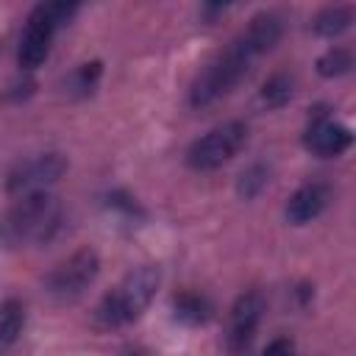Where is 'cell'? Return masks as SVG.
<instances>
[{"label": "cell", "instance_id": "8", "mask_svg": "<svg viewBox=\"0 0 356 356\" xmlns=\"http://www.w3.org/2000/svg\"><path fill=\"white\" fill-rule=\"evenodd\" d=\"M264 309H267V300L259 289H248L234 300V306L228 312V323H225V350L231 356H239L250 348V342L261 325Z\"/></svg>", "mask_w": 356, "mask_h": 356}, {"label": "cell", "instance_id": "11", "mask_svg": "<svg viewBox=\"0 0 356 356\" xmlns=\"http://www.w3.org/2000/svg\"><path fill=\"white\" fill-rule=\"evenodd\" d=\"M172 317H175L181 325L197 328V325H206V323L214 317V303H211L203 292L184 289V292L172 295Z\"/></svg>", "mask_w": 356, "mask_h": 356}, {"label": "cell", "instance_id": "13", "mask_svg": "<svg viewBox=\"0 0 356 356\" xmlns=\"http://www.w3.org/2000/svg\"><path fill=\"white\" fill-rule=\"evenodd\" d=\"M353 22V8L350 6H325L312 17V31L317 36L334 39L339 33H345Z\"/></svg>", "mask_w": 356, "mask_h": 356}, {"label": "cell", "instance_id": "12", "mask_svg": "<svg viewBox=\"0 0 356 356\" xmlns=\"http://www.w3.org/2000/svg\"><path fill=\"white\" fill-rule=\"evenodd\" d=\"M25 328V303L19 298H6L0 303V356L11 350Z\"/></svg>", "mask_w": 356, "mask_h": 356}, {"label": "cell", "instance_id": "9", "mask_svg": "<svg viewBox=\"0 0 356 356\" xmlns=\"http://www.w3.org/2000/svg\"><path fill=\"white\" fill-rule=\"evenodd\" d=\"M353 145V134L348 125L337 122L325 106H317L312 108L309 114V125L303 131V147L312 153V156H320V159H337L342 156L348 147Z\"/></svg>", "mask_w": 356, "mask_h": 356}, {"label": "cell", "instance_id": "21", "mask_svg": "<svg viewBox=\"0 0 356 356\" xmlns=\"http://www.w3.org/2000/svg\"><path fill=\"white\" fill-rule=\"evenodd\" d=\"M225 8H228V6H203V8H200V17H203L206 22H211V19L220 17Z\"/></svg>", "mask_w": 356, "mask_h": 356}, {"label": "cell", "instance_id": "14", "mask_svg": "<svg viewBox=\"0 0 356 356\" xmlns=\"http://www.w3.org/2000/svg\"><path fill=\"white\" fill-rule=\"evenodd\" d=\"M103 78V61H86V64H78L67 78H64V92L70 97H89L97 83Z\"/></svg>", "mask_w": 356, "mask_h": 356}, {"label": "cell", "instance_id": "20", "mask_svg": "<svg viewBox=\"0 0 356 356\" xmlns=\"http://www.w3.org/2000/svg\"><path fill=\"white\" fill-rule=\"evenodd\" d=\"M261 356H295V342L289 337H275L264 350Z\"/></svg>", "mask_w": 356, "mask_h": 356}, {"label": "cell", "instance_id": "10", "mask_svg": "<svg viewBox=\"0 0 356 356\" xmlns=\"http://www.w3.org/2000/svg\"><path fill=\"white\" fill-rule=\"evenodd\" d=\"M328 203H331V186H328V181H320V178L306 181V184H300V186L289 195V200H286V209H284L286 222H292V225H306V222H312L314 217H320Z\"/></svg>", "mask_w": 356, "mask_h": 356}, {"label": "cell", "instance_id": "3", "mask_svg": "<svg viewBox=\"0 0 356 356\" xmlns=\"http://www.w3.org/2000/svg\"><path fill=\"white\" fill-rule=\"evenodd\" d=\"M161 284V273L153 264H142L136 270H131L111 292H106L100 298V303L92 312V320L97 328L103 331H114V328H125L134 320L142 317V312L150 306L156 289Z\"/></svg>", "mask_w": 356, "mask_h": 356}, {"label": "cell", "instance_id": "6", "mask_svg": "<svg viewBox=\"0 0 356 356\" xmlns=\"http://www.w3.org/2000/svg\"><path fill=\"white\" fill-rule=\"evenodd\" d=\"M100 273V256L92 248H81L72 256H67L64 261H58L42 281L44 292L58 300V303H70L78 300L97 278Z\"/></svg>", "mask_w": 356, "mask_h": 356}, {"label": "cell", "instance_id": "22", "mask_svg": "<svg viewBox=\"0 0 356 356\" xmlns=\"http://www.w3.org/2000/svg\"><path fill=\"white\" fill-rule=\"evenodd\" d=\"M125 356H136V353H125Z\"/></svg>", "mask_w": 356, "mask_h": 356}, {"label": "cell", "instance_id": "2", "mask_svg": "<svg viewBox=\"0 0 356 356\" xmlns=\"http://www.w3.org/2000/svg\"><path fill=\"white\" fill-rule=\"evenodd\" d=\"M61 228V206L50 192H31L19 195L0 217V245L19 248V245H44Z\"/></svg>", "mask_w": 356, "mask_h": 356}, {"label": "cell", "instance_id": "19", "mask_svg": "<svg viewBox=\"0 0 356 356\" xmlns=\"http://www.w3.org/2000/svg\"><path fill=\"white\" fill-rule=\"evenodd\" d=\"M33 89H36V81H33L31 75H22V78H17V81L8 86L6 97H8V100H25V97L33 95Z\"/></svg>", "mask_w": 356, "mask_h": 356}, {"label": "cell", "instance_id": "18", "mask_svg": "<svg viewBox=\"0 0 356 356\" xmlns=\"http://www.w3.org/2000/svg\"><path fill=\"white\" fill-rule=\"evenodd\" d=\"M267 181H270V170H267V164H264V161H253V164H248V167L239 172L236 192H239L245 200H250V197H256V195L267 186Z\"/></svg>", "mask_w": 356, "mask_h": 356}, {"label": "cell", "instance_id": "17", "mask_svg": "<svg viewBox=\"0 0 356 356\" xmlns=\"http://www.w3.org/2000/svg\"><path fill=\"white\" fill-rule=\"evenodd\" d=\"M353 67V53L348 47H328L320 58H317V72L323 78H339L348 75Z\"/></svg>", "mask_w": 356, "mask_h": 356}, {"label": "cell", "instance_id": "7", "mask_svg": "<svg viewBox=\"0 0 356 356\" xmlns=\"http://www.w3.org/2000/svg\"><path fill=\"white\" fill-rule=\"evenodd\" d=\"M67 172V159L61 153H39L33 159L17 161L6 175V192L11 195H31L47 192L61 175Z\"/></svg>", "mask_w": 356, "mask_h": 356}, {"label": "cell", "instance_id": "1", "mask_svg": "<svg viewBox=\"0 0 356 356\" xmlns=\"http://www.w3.org/2000/svg\"><path fill=\"white\" fill-rule=\"evenodd\" d=\"M261 58V53L245 39V33L239 31V36L220 50L192 81L189 86V106L192 108H206L211 103H217L220 97L231 95L253 70V64Z\"/></svg>", "mask_w": 356, "mask_h": 356}, {"label": "cell", "instance_id": "5", "mask_svg": "<svg viewBox=\"0 0 356 356\" xmlns=\"http://www.w3.org/2000/svg\"><path fill=\"white\" fill-rule=\"evenodd\" d=\"M248 142V122L242 120H228L211 131H206L203 136H197L189 147H186V167L195 172H211L217 167H222L225 161H231Z\"/></svg>", "mask_w": 356, "mask_h": 356}, {"label": "cell", "instance_id": "15", "mask_svg": "<svg viewBox=\"0 0 356 356\" xmlns=\"http://www.w3.org/2000/svg\"><path fill=\"white\" fill-rule=\"evenodd\" d=\"M295 95V78L289 72H273L261 89H259V100L264 108H284Z\"/></svg>", "mask_w": 356, "mask_h": 356}, {"label": "cell", "instance_id": "4", "mask_svg": "<svg viewBox=\"0 0 356 356\" xmlns=\"http://www.w3.org/2000/svg\"><path fill=\"white\" fill-rule=\"evenodd\" d=\"M78 14V3H39L25 19L19 47H17V64L22 72H33L44 64L50 56V44L58 28H64Z\"/></svg>", "mask_w": 356, "mask_h": 356}, {"label": "cell", "instance_id": "16", "mask_svg": "<svg viewBox=\"0 0 356 356\" xmlns=\"http://www.w3.org/2000/svg\"><path fill=\"white\" fill-rule=\"evenodd\" d=\"M103 206H106L114 217H120V220H125V222H139V220H145L142 206H139L125 189H111V192H106V195H103Z\"/></svg>", "mask_w": 356, "mask_h": 356}]
</instances>
